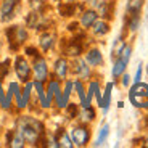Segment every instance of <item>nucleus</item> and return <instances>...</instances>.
I'll return each mask as SVG.
<instances>
[{"label":"nucleus","instance_id":"nucleus-24","mask_svg":"<svg viewBox=\"0 0 148 148\" xmlns=\"http://www.w3.org/2000/svg\"><path fill=\"white\" fill-rule=\"evenodd\" d=\"M74 87H76V90H77V95H79V98H81L82 106L87 108V98H85V92H84V85H82V82H76Z\"/></svg>","mask_w":148,"mask_h":148},{"label":"nucleus","instance_id":"nucleus-25","mask_svg":"<svg viewBox=\"0 0 148 148\" xmlns=\"http://www.w3.org/2000/svg\"><path fill=\"white\" fill-rule=\"evenodd\" d=\"M100 89V85H98V82H90V87H89V93L85 95V98H87V106H90V101H92V97L95 95V92Z\"/></svg>","mask_w":148,"mask_h":148},{"label":"nucleus","instance_id":"nucleus-16","mask_svg":"<svg viewBox=\"0 0 148 148\" xmlns=\"http://www.w3.org/2000/svg\"><path fill=\"white\" fill-rule=\"evenodd\" d=\"M126 66H127V63L124 61V60H121V58H116V61H114V66H113V77H119L124 71H126Z\"/></svg>","mask_w":148,"mask_h":148},{"label":"nucleus","instance_id":"nucleus-34","mask_svg":"<svg viewBox=\"0 0 148 148\" xmlns=\"http://www.w3.org/2000/svg\"><path fill=\"white\" fill-rule=\"evenodd\" d=\"M3 100H5V95H3V90H2V85H0V105L3 103Z\"/></svg>","mask_w":148,"mask_h":148},{"label":"nucleus","instance_id":"nucleus-6","mask_svg":"<svg viewBox=\"0 0 148 148\" xmlns=\"http://www.w3.org/2000/svg\"><path fill=\"white\" fill-rule=\"evenodd\" d=\"M18 5V0H3L2 3V21H8L13 16V10Z\"/></svg>","mask_w":148,"mask_h":148},{"label":"nucleus","instance_id":"nucleus-26","mask_svg":"<svg viewBox=\"0 0 148 148\" xmlns=\"http://www.w3.org/2000/svg\"><path fill=\"white\" fill-rule=\"evenodd\" d=\"M82 119L84 121H92L93 118H95V113H93V110L90 106H87V108H84V111H82Z\"/></svg>","mask_w":148,"mask_h":148},{"label":"nucleus","instance_id":"nucleus-22","mask_svg":"<svg viewBox=\"0 0 148 148\" xmlns=\"http://www.w3.org/2000/svg\"><path fill=\"white\" fill-rule=\"evenodd\" d=\"M124 47H126V44H124V40H122V37H118L116 42H114V47H113V56L118 58V56L121 55V52L124 50Z\"/></svg>","mask_w":148,"mask_h":148},{"label":"nucleus","instance_id":"nucleus-29","mask_svg":"<svg viewBox=\"0 0 148 148\" xmlns=\"http://www.w3.org/2000/svg\"><path fill=\"white\" fill-rule=\"evenodd\" d=\"M138 24H140V18H138V15H132L130 23H129L130 31H137V29H138Z\"/></svg>","mask_w":148,"mask_h":148},{"label":"nucleus","instance_id":"nucleus-4","mask_svg":"<svg viewBox=\"0 0 148 148\" xmlns=\"http://www.w3.org/2000/svg\"><path fill=\"white\" fill-rule=\"evenodd\" d=\"M15 69H16V74H18V77L21 79V81L26 82L27 79H29V74H31V68L29 64H27V61L23 56H18L15 61Z\"/></svg>","mask_w":148,"mask_h":148},{"label":"nucleus","instance_id":"nucleus-32","mask_svg":"<svg viewBox=\"0 0 148 148\" xmlns=\"http://www.w3.org/2000/svg\"><path fill=\"white\" fill-rule=\"evenodd\" d=\"M31 7L34 8V10H39V8L44 7V3H42V0H32V3H31Z\"/></svg>","mask_w":148,"mask_h":148},{"label":"nucleus","instance_id":"nucleus-1","mask_svg":"<svg viewBox=\"0 0 148 148\" xmlns=\"http://www.w3.org/2000/svg\"><path fill=\"white\" fill-rule=\"evenodd\" d=\"M16 127H18V132L24 137V140L29 142V143H36L39 140V137H40L42 129H44L37 119L29 118V116L19 118L18 122H16Z\"/></svg>","mask_w":148,"mask_h":148},{"label":"nucleus","instance_id":"nucleus-15","mask_svg":"<svg viewBox=\"0 0 148 148\" xmlns=\"http://www.w3.org/2000/svg\"><path fill=\"white\" fill-rule=\"evenodd\" d=\"M111 90H113V82L106 84V89H105V95H103V100H101V108H103V113H106L108 108H110V103H111Z\"/></svg>","mask_w":148,"mask_h":148},{"label":"nucleus","instance_id":"nucleus-21","mask_svg":"<svg viewBox=\"0 0 148 148\" xmlns=\"http://www.w3.org/2000/svg\"><path fill=\"white\" fill-rule=\"evenodd\" d=\"M56 142H58V147H66V148H71L73 147V140L69 138V135L68 134H64V132H61L60 134V137L56 138Z\"/></svg>","mask_w":148,"mask_h":148},{"label":"nucleus","instance_id":"nucleus-5","mask_svg":"<svg viewBox=\"0 0 148 148\" xmlns=\"http://www.w3.org/2000/svg\"><path fill=\"white\" fill-rule=\"evenodd\" d=\"M34 74H36V81L44 82L45 79H47L48 69H47V63H45L44 58H37L36 60V63H34Z\"/></svg>","mask_w":148,"mask_h":148},{"label":"nucleus","instance_id":"nucleus-7","mask_svg":"<svg viewBox=\"0 0 148 148\" xmlns=\"http://www.w3.org/2000/svg\"><path fill=\"white\" fill-rule=\"evenodd\" d=\"M89 5L101 16H108V2L106 0H89Z\"/></svg>","mask_w":148,"mask_h":148},{"label":"nucleus","instance_id":"nucleus-13","mask_svg":"<svg viewBox=\"0 0 148 148\" xmlns=\"http://www.w3.org/2000/svg\"><path fill=\"white\" fill-rule=\"evenodd\" d=\"M142 7H143V0H129L127 2V13H130V16L138 15Z\"/></svg>","mask_w":148,"mask_h":148},{"label":"nucleus","instance_id":"nucleus-14","mask_svg":"<svg viewBox=\"0 0 148 148\" xmlns=\"http://www.w3.org/2000/svg\"><path fill=\"white\" fill-rule=\"evenodd\" d=\"M34 87L37 89V95H39V98H40V105L44 108H48V106H50V101L47 100V95H45V92H44L42 82L40 81H36V82H34Z\"/></svg>","mask_w":148,"mask_h":148},{"label":"nucleus","instance_id":"nucleus-30","mask_svg":"<svg viewBox=\"0 0 148 148\" xmlns=\"http://www.w3.org/2000/svg\"><path fill=\"white\" fill-rule=\"evenodd\" d=\"M8 61H5V63H2L0 64V79H3L5 76H7V73H8Z\"/></svg>","mask_w":148,"mask_h":148},{"label":"nucleus","instance_id":"nucleus-38","mask_svg":"<svg viewBox=\"0 0 148 148\" xmlns=\"http://www.w3.org/2000/svg\"><path fill=\"white\" fill-rule=\"evenodd\" d=\"M55 2H58V0H55Z\"/></svg>","mask_w":148,"mask_h":148},{"label":"nucleus","instance_id":"nucleus-3","mask_svg":"<svg viewBox=\"0 0 148 148\" xmlns=\"http://www.w3.org/2000/svg\"><path fill=\"white\" fill-rule=\"evenodd\" d=\"M71 137H73V143L74 145L84 147V145H87V142H89L90 134H89V130L85 129V127L79 126V127H74V129L71 130Z\"/></svg>","mask_w":148,"mask_h":148},{"label":"nucleus","instance_id":"nucleus-9","mask_svg":"<svg viewBox=\"0 0 148 148\" xmlns=\"http://www.w3.org/2000/svg\"><path fill=\"white\" fill-rule=\"evenodd\" d=\"M87 63L90 66H100L103 63V56H101L100 50H97V48H92L89 53H87Z\"/></svg>","mask_w":148,"mask_h":148},{"label":"nucleus","instance_id":"nucleus-28","mask_svg":"<svg viewBox=\"0 0 148 148\" xmlns=\"http://www.w3.org/2000/svg\"><path fill=\"white\" fill-rule=\"evenodd\" d=\"M79 53H81V47H79L77 44L69 45L68 50H66V55H69V56H79Z\"/></svg>","mask_w":148,"mask_h":148},{"label":"nucleus","instance_id":"nucleus-2","mask_svg":"<svg viewBox=\"0 0 148 148\" xmlns=\"http://www.w3.org/2000/svg\"><path fill=\"white\" fill-rule=\"evenodd\" d=\"M129 98L134 106L148 110V84L135 82L129 92Z\"/></svg>","mask_w":148,"mask_h":148},{"label":"nucleus","instance_id":"nucleus-35","mask_svg":"<svg viewBox=\"0 0 148 148\" xmlns=\"http://www.w3.org/2000/svg\"><path fill=\"white\" fill-rule=\"evenodd\" d=\"M26 52H27V55H36V53H34V52H36V50H34V48H27Z\"/></svg>","mask_w":148,"mask_h":148},{"label":"nucleus","instance_id":"nucleus-27","mask_svg":"<svg viewBox=\"0 0 148 148\" xmlns=\"http://www.w3.org/2000/svg\"><path fill=\"white\" fill-rule=\"evenodd\" d=\"M32 87H34V84L26 82V87H24V90H23V100H24V105H27V101H29V95H31Z\"/></svg>","mask_w":148,"mask_h":148},{"label":"nucleus","instance_id":"nucleus-23","mask_svg":"<svg viewBox=\"0 0 148 148\" xmlns=\"http://www.w3.org/2000/svg\"><path fill=\"white\" fill-rule=\"evenodd\" d=\"M24 137H23L19 132H15L13 134V138L10 140V147H15V148H19V147H23L24 145Z\"/></svg>","mask_w":148,"mask_h":148},{"label":"nucleus","instance_id":"nucleus-12","mask_svg":"<svg viewBox=\"0 0 148 148\" xmlns=\"http://www.w3.org/2000/svg\"><path fill=\"white\" fill-rule=\"evenodd\" d=\"M10 32H13V34H15V36H13V37L10 36V39H11V42L15 40V42H16V45L23 44V42L26 40V37H27L26 31L23 29V27H13V29H11Z\"/></svg>","mask_w":148,"mask_h":148},{"label":"nucleus","instance_id":"nucleus-10","mask_svg":"<svg viewBox=\"0 0 148 148\" xmlns=\"http://www.w3.org/2000/svg\"><path fill=\"white\" fill-rule=\"evenodd\" d=\"M97 18H98V13H97L95 10H89V11H85L84 15H82L81 24H82L84 27H92L93 23L97 21Z\"/></svg>","mask_w":148,"mask_h":148},{"label":"nucleus","instance_id":"nucleus-37","mask_svg":"<svg viewBox=\"0 0 148 148\" xmlns=\"http://www.w3.org/2000/svg\"><path fill=\"white\" fill-rule=\"evenodd\" d=\"M145 147H148V138H147V140H145Z\"/></svg>","mask_w":148,"mask_h":148},{"label":"nucleus","instance_id":"nucleus-11","mask_svg":"<svg viewBox=\"0 0 148 148\" xmlns=\"http://www.w3.org/2000/svg\"><path fill=\"white\" fill-rule=\"evenodd\" d=\"M55 73L60 79H64L66 77V73H68V63L64 58H60L55 61Z\"/></svg>","mask_w":148,"mask_h":148},{"label":"nucleus","instance_id":"nucleus-33","mask_svg":"<svg viewBox=\"0 0 148 148\" xmlns=\"http://www.w3.org/2000/svg\"><path fill=\"white\" fill-rule=\"evenodd\" d=\"M129 82H130V77L127 76V74H124V77H122V84H124V85H129Z\"/></svg>","mask_w":148,"mask_h":148},{"label":"nucleus","instance_id":"nucleus-17","mask_svg":"<svg viewBox=\"0 0 148 148\" xmlns=\"http://www.w3.org/2000/svg\"><path fill=\"white\" fill-rule=\"evenodd\" d=\"M108 31H110L108 23H105V21H95L93 23V34H95V36H105V34H108Z\"/></svg>","mask_w":148,"mask_h":148},{"label":"nucleus","instance_id":"nucleus-31","mask_svg":"<svg viewBox=\"0 0 148 148\" xmlns=\"http://www.w3.org/2000/svg\"><path fill=\"white\" fill-rule=\"evenodd\" d=\"M142 64L140 66L137 68V73H135V77H134V84H135V82H140V79H142Z\"/></svg>","mask_w":148,"mask_h":148},{"label":"nucleus","instance_id":"nucleus-20","mask_svg":"<svg viewBox=\"0 0 148 148\" xmlns=\"http://www.w3.org/2000/svg\"><path fill=\"white\" fill-rule=\"evenodd\" d=\"M108 134H110V126H108V124H105V126L101 127L100 134H98V138H97V142H95V147L103 145V142L108 138Z\"/></svg>","mask_w":148,"mask_h":148},{"label":"nucleus","instance_id":"nucleus-19","mask_svg":"<svg viewBox=\"0 0 148 148\" xmlns=\"http://www.w3.org/2000/svg\"><path fill=\"white\" fill-rule=\"evenodd\" d=\"M10 89L13 90V95L16 97V103H18V106L19 108H24L26 105H24V100H23V93H21V90H19V85L16 84V82H11L10 84Z\"/></svg>","mask_w":148,"mask_h":148},{"label":"nucleus","instance_id":"nucleus-36","mask_svg":"<svg viewBox=\"0 0 148 148\" xmlns=\"http://www.w3.org/2000/svg\"><path fill=\"white\" fill-rule=\"evenodd\" d=\"M68 3H73V2H76V0H66Z\"/></svg>","mask_w":148,"mask_h":148},{"label":"nucleus","instance_id":"nucleus-8","mask_svg":"<svg viewBox=\"0 0 148 148\" xmlns=\"http://www.w3.org/2000/svg\"><path fill=\"white\" fill-rule=\"evenodd\" d=\"M74 73L77 74V77H81V79H87L90 76V69H89V66L85 64L84 60H77V61H76Z\"/></svg>","mask_w":148,"mask_h":148},{"label":"nucleus","instance_id":"nucleus-18","mask_svg":"<svg viewBox=\"0 0 148 148\" xmlns=\"http://www.w3.org/2000/svg\"><path fill=\"white\" fill-rule=\"evenodd\" d=\"M53 39H55V37H53L52 34H42V36H40V40H39L42 50H45V52H47L48 48H52L53 42H55Z\"/></svg>","mask_w":148,"mask_h":148}]
</instances>
